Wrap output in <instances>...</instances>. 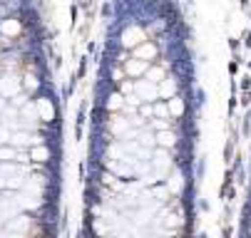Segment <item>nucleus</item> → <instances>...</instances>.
I'll return each mask as SVG.
<instances>
[{
  "label": "nucleus",
  "mask_w": 251,
  "mask_h": 238,
  "mask_svg": "<svg viewBox=\"0 0 251 238\" xmlns=\"http://www.w3.org/2000/svg\"><path fill=\"white\" fill-rule=\"evenodd\" d=\"M62 109L38 0H0V238L52 236Z\"/></svg>",
  "instance_id": "f03ea898"
},
{
  "label": "nucleus",
  "mask_w": 251,
  "mask_h": 238,
  "mask_svg": "<svg viewBox=\"0 0 251 238\" xmlns=\"http://www.w3.org/2000/svg\"><path fill=\"white\" fill-rule=\"evenodd\" d=\"M192 94L176 0H112L90 117L85 236L189 231Z\"/></svg>",
  "instance_id": "f257e3e1"
}]
</instances>
